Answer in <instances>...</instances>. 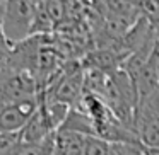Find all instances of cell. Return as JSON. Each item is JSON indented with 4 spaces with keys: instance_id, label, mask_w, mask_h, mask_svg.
Instances as JSON below:
<instances>
[{
    "instance_id": "1",
    "label": "cell",
    "mask_w": 159,
    "mask_h": 155,
    "mask_svg": "<svg viewBox=\"0 0 159 155\" xmlns=\"http://www.w3.org/2000/svg\"><path fill=\"white\" fill-rule=\"evenodd\" d=\"M45 0H7L4 14V36L9 45H17L33 36V28Z\"/></svg>"
},
{
    "instance_id": "2",
    "label": "cell",
    "mask_w": 159,
    "mask_h": 155,
    "mask_svg": "<svg viewBox=\"0 0 159 155\" xmlns=\"http://www.w3.org/2000/svg\"><path fill=\"white\" fill-rule=\"evenodd\" d=\"M39 106V96L17 102H0V133H17Z\"/></svg>"
},
{
    "instance_id": "3",
    "label": "cell",
    "mask_w": 159,
    "mask_h": 155,
    "mask_svg": "<svg viewBox=\"0 0 159 155\" xmlns=\"http://www.w3.org/2000/svg\"><path fill=\"white\" fill-rule=\"evenodd\" d=\"M101 14L106 21H113L130 29L142 15L140 0H101Z\"/></svg>"
},
{
    "instance_id": "4",
    "label": "cell",
    "mask_w": 159,
    "mask_h": 155,
    "mask_svg": "<svg viewBox=\"0 0 159 155\" xmlns=\"http://www.w3.org/2000/svg\"><path fill=\"white\" fill-rule=\"evenodd\" d=\"M111 143L99 136H86L82 155H111Z\"/></svg>"
},
{
    "instance_id": "5",
    "label": "cell",
    "mask_w": 159,
    "mask_h": 155,
    "mask_svg": "<svg viewBox=\"0 0 159 155\" xmlns=\"http://www.w3.org/2000/svg\"><path fill=\"white\" fill-rule=\"evenodd\" d=\"M111 148L116 155H145L144 147L139 141H123V143H111Z\"/></svg>"
},
{
    "instance_id": "6",
    "label": "cell",
    "mask_w": 159,
    "mask_h": 155,
    "mask_svg": "<svg viewBox=\"0 0 159 155\" xmlns=\"http://www.w3.org/2000/svg\"><path fill=\"white\" fill-rule=\"evenodd\" d=\"M142 14L152 22L159 21V0H140Z\"/></svg>"
},
{
    "instance_id": "7",
    "label": "cell",
    "mask_w": 159,
    "mask_h": 155,
    "mask_svg": "<svg viewBox=\"0 0 159 155\" xmlns=\"http://www.w3.org/2000/svg\"><path fill=\"white\" fill-rule=\"evenodd\" d=\"M144 153L145 155H159V148H147V147H144Z\"/></svg>"
}]
</instances>
